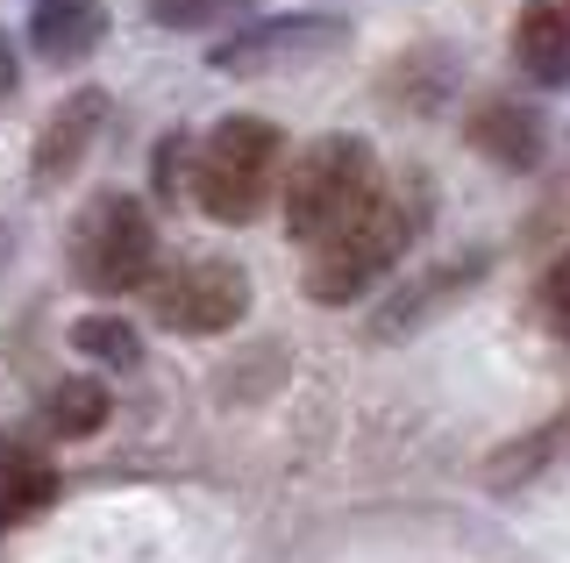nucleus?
<instances>
[{
  "label": "nucleus",
  "instance_id": "ddd939ff",
  "mask_svg": "<svg viewBox=\"0 0 570 563\" xmlns=\"http://www.w3.org/2000/svg\"><path fill=\"white\" fill-rule=\"evenodd\" d=\"M71 343H79L86 357H100V364H136V328L115 322V314H94V322H79V328H71Z\"/></svg>",
  "mask_w": 570,
  "mask_h": 563
},
{
  "label": "nucleus",
  "instance_id": "9d476101",
  "mask_svg": "<svg viewBox=\"0 0 570 563\" xmlns=\"http://www.w3.org/2000/svg\"><path fill=\"white\" fill-rule=\"evenodd\" d=\"M58 500V471L22 443H0V527H22Z\"/></svg>",
  "mask_w": 570,
  "mask_h": 563
},
{
  "label": "nucleus",
  "instance_id": "f03ea898",
  "mask_svg": "<svg viewBox=\"0 0 570 563\" xmlns=\"http://www.w3.org/2000/svg\"><path fill=\"white\" fill-rule=\"evenodd\" d=\"M278 171H285V136L257 115H228V121H214L207 144L193 150V200H200L214 221L243 228V221L264 215Z\"/></svg>",
  "mask_w": 570,
  "mask_h": 563
},
{
  "label": "nucleus",
  "instance_id": "20e7f679",
  "mask_svg": "<svg viewBox=\"0 0 570 563\" xmlns=\"http://www.w3.org/2000/svg\"><path fill=\"white\" fill-rule=\"evenodd\" d=\"M150 264H157L150 207L129 200V192H100L79 215V228H71V278H79L86 293H100V300H115V293H129V286L150 278Z\"/></svg>",
  "mask_w": 570,
  "mask_h": 563
},
{
  "label": "nucleus",
  "instance_id": "6e6552de",
  "mask_svg": "<svg viewBox=\"0 0 570 563\" xmlns=\"http://www.w3.org/2000/svg\"><path fill=\"white\" fill-rule=\"evenodd\" d=\"M100 115H107V93H71L65 108L43 121V136H36V179H43V186H58L65 171L79 165L86 150H94Z\"/></svg>",
  "mask_w": 570,
  "mask_h": 563
},
{
  "label": "nucleus",
  "instance_id": "dca6fc26",
  "mask_svg": "<svg viewBox=\"0 0 570 563\" xmlns=\"http://www.w3.org/2000/svg\"><path fill=\"white\" fill-rule=\"evenodd\" d=\"M186 136H165V150H157V192H165V200H178V165H186Z\"/></svg>",
  "mask_w": 570,
  "mask_h": 563
},
{
  "label": "nucleus",
  "instance_id": "39448f33",
  "mask_svg": "<svg viewBox=\"0 0 570 563\" xmlns=\"http://www.w3.org/2000/svg\"><path fill=\"white\" fill-rule=\"evenodd\" d=\"M150 314L171 336H222L249 314V278L228 257H186L150 286Z\"/></svg>",
  "mask_w": 570,
  "mask_h": 563
},
{
  "label": "nucleus",
  "instance_id": "9b49d317",
  "mask_svg": "<svg viewBox=\"0 0 570 563\" xmlns=\"http://www.w3.org/2000/svg\"><path fill=\"white\" fill-rule=\"evenodd\" d=\"M471 136H478V144H485V150H492L507 171H528L534 157H542V129H534V121H528L521 108H507V100L478 108V115H471Z\"/></svg>",
  "mask_w": 570,
  "mask_h": 563
},
{
  "label": "nucleus",
  "instance_id": "f3484780",
  "mask_svg": "<svg viewBox=\"0 0 570 563\" xmlns=\"http://www.w3.org/2000/svg\"><path fill=\"white\" fill-rule=\"evenodd\" d=\"M14 93V58H8V43H0V100Z\"/></svg>",
  "mask_w": 570,
  "mask_h": 563
},
{
  "label": "nucleus",
  "instance_id": "7ed1b4c3",
  "mask_svg": "<svg viewBox=\"0 0 570 563\" xmlns=\"http://www.w3.org/2000/svg\"><path fill=\"white\" fill-rule=\"evenodd\" d=\"M414 228H421V200H414V192H379L350 228H335L328 243H314L307 293L321 307H350L356 293L379 286L392 264H400V250L414 243Z\"/></svg>",
  "mask_w": 570,
  "mask_h": 563
},
{
  "label": "nucleus",
  "instance_id": "4468645a",
  "mask_svg": "<svg viewBox=\"0 0 570 563\" xmlns=\"http://www.w3.org/2000/svg\"><path fill=\"white\" fill-rule=\"evenodd\" d=\"M249 8V0H150V14L165 29H207V22H222V14H236Z\"/></svg>",
  "mask_w": 570,
  "mask_h": 563
},
{
  "label": "nucleus",
  "instance_id": "2eb2a0df",
  "mask_svg": "<svg viewBox=\"0 0 570 563\" xmlns=\"http://www.w3.org/2000/svg\"><path fill=\"white\" fill-rule=\"evenodd\" d=\"M542 314H549L557 336H570V250H563V264L549 271V286H542Z\"/></svg>",
  "mask_w": 570,
  "mask_h": 563
},
{
  "label": "nucleus",
  "instance_id": "1a4fd4ad",
  "mask_svg": "<svg viewBox=\"0 0 570 563\" xmlns=\"http://www.w3.org/2000/svg\"><path fill=\"white\" fill-rule=\"evenodd\" d=\"M321 43H335V22H272V29H249L243 43H222L214 65H222V72H264V65L307 58Z\"/></svg>",
  "mask_w": 570,
  "mask_h": 563
},
{
  "label": "nucleus",
  "instance_id": "f8f14e48",
  "mask_svg": "<svg viewBox=\"0 0 570 563\" xmlns=\"http://www.w3.org/2000/svg\"><path fill=\"white\" fill-rule=\"evenodd\" d=\"M43 428L65 435V443H79V435H100V428H107V385H94V378H65L58 393L43 399Z\"/></svg>",
  "mask_w": 570,
  "mask_h": 563
},
{
  "label": "nucleus",
  "instance_id": "0eeeda50",
  "mask_svg": "<svg viewBox=\"0 0 570 563\" xmlns=\"http://www.w3.org/2000/svg\"><path fill=\"white\" fill-rule=\"evenodd\" d=\"M513 65L534 86H570V8L557 0H528L513 14Z\"/></svg>",
  "mask_w": 570,
  "mask_h": 563
},
{
  "label": "nucleus",
  "instance_id": "f257e3e1",
  "mask_svg": "<svg viewBox=\"0 0 570 563\" xmlns=\"http://www.w3.org/2000/svg\"><path fill=\"white\" fill-rule=\"evenodd\" d=\"M385 192L379 150L364 136H314L285 171V236L293 243H328L335 228H350L371 200Z\"/></svg>",
  "mask_w": 570,
  "mask_h": 563
},
{
  "label": "nucleus",
  "instance_id": "423d86ee",
  "mask_svg": "<svg viewBox=\"0 0 570 563\" xmlns=\"http://www.w3.org/2000/svg\"><path fill=\"white\" fill-rule=\"evenodd\" d=\"M107 37V0H36L29 8V43L43 65H79Z\"/></svg>",
  "mask_w": 570,
  "mask_h": 563
}]
</instances>
